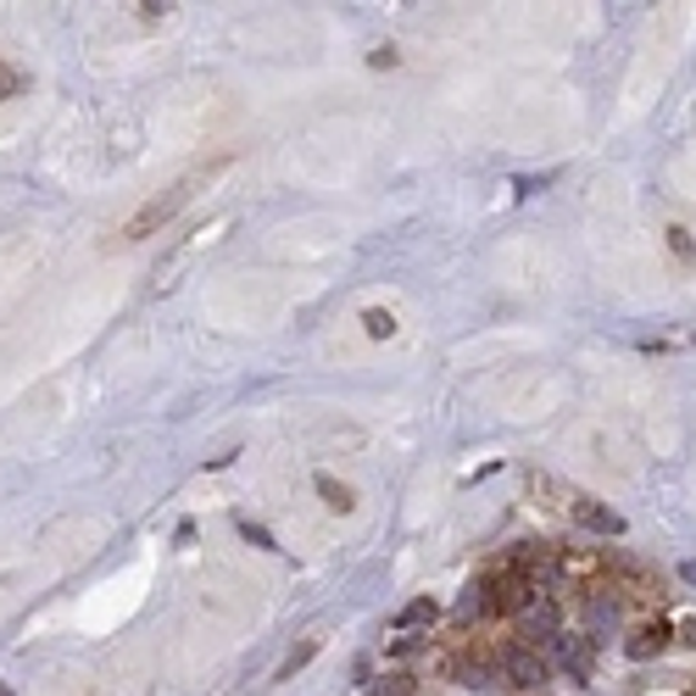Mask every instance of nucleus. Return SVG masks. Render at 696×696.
<instances>
[{"label":"nucleus","mask_w":696,"mask_h":696,"mask_svg":"<svg viewBox=\"0 0 696 696\" xmlns=\"http://www.w3.org/2000/svg\"><path fill=\"white\" fill-rule=\"evenodd\" d=\"M0 696H12V685H0Z\"/></svg>","instance_id":"6ab92c4d"},{"label":"nucleus","mask_w":696,"mask_h":696,"mask_svg":"<svg viewBox=\"0 0 696 696\" xmlns=\"http://www.w3.org/2000/svg\"><path fill=\"white\" fill-rule=\"evenodd\" d=\"M552 646H557V663H563V674L585 685V679H591V668H596V646H591V635H574V629H563Z\"/></svg>","instance_id":"f03ea898"},{"label":"nucleus","mask_w":696,"mask_h":696,"mask_svg":"<svg viewBox=\"0 0 696 696\" xmlns=\"http://www.w3.org/2000/svg\"><path fill=\"white\" fill-rule=\"evenodd\" d=\"M363 329H369V334H374V340H391V334H396V317H391V312H380V306H374V312H363Z\"/></svg>","instance_id":"ddd939ff"},{"label":"nucleus","mask_w":696,"mask_h":696,"mask_svg":"<svg viewBox=\"0 0 696 696\" xmlns=\"http://www.w3.org/2000/svg\"><path fill=\"white\" fill-rule=\"evenodd\" d=\"M663 646H668V624H640V629H635V635L624 640V652H629L635 663H646V657H657Z\"/></svg>","instance_id":"0eeeda50"},{"label":"nucleus","mask_w":696,"mask_h":696,"mask_svg":"<svg viewBox=\"0 0 696 696\" xmlns=\"http://www.w3.org/2000/svg\"><path fill=\"white\" fill-rule=\"evenodd\" d=\"M668 245H674L679 256H690V240H685V229H668Z\"/></svg>","instance_id":"f3484780"},{"label":"nucleus","mask_w":696,"mask_h":696,"mask_svg":"<svg viewBox=\"0 0 696 696\" xmlns=\"http://www.w3.org/2000/svg\"><path fill=\"white\" fill-rule=\"evenodd\" d=\"M23 84H29V79H23L18 68H7V62H0V101H12V95H23Z\"/></svg>","instance_id":"4468645a"},{"label":"nucleus","mask_w":696,"mask_h":696,"mask_svg":"<svg viewBox=\"0 0 696 696\" xmlns=\"http://www.w3.org/2000/svg\"><path fill=\"white\" fill-rule=\"evenodd\" d=\"M457 685H468V690H491V685H502V663H491V657H457Z\"/></svg>","instance_id":"39448f33"},{"label":"nucleus","mask_w":696,"mask_h":696,"mask_svg":"<svg viewBox=\"0 0 696 696\" xmlns=\"http://www.w3.org/2000/svg\"><path fill=\"white\" fill-rule=\"evenodd\" d=\"M502 679H513L518 690H541L546 685V663L535 646H507L502 652Z\"/></svg>","instance_id":"f257e3e1"},{"label":"nucleus","mask_w":696,"mask_h":696,"mask_svg":"<svg viewBox=\"0 0 696 696\" xmlns=\"http://www.w3.org/2000/svg\"><path fill=\"white\" fill-rule=\"evenodd\" d=\"M679 640H685V646H696V618H685V624H679Z\"/></svg>","instance_id":"a211bd4d"},{"label":"nucleus","mask_w":696,"mask_h":696,"mask_svg":"<svg viewBox=\"0 0 696 696\" xmlns=\"http://www.w3.org/2000/svg\"><path fill=\"white\" fill-rule=\"evenodd\" d=\"M312 652H317V640H306V646H295V652L284 657V668H279V679H290V674H295V668H301V663H306Z\"/></svg>","instance_id":"dca6fc26"},{"label":"nucleus","mask_w":696,"mask_h":696,"mask_svg":"<svg viewBox=\"0 0 696 696\" xmlns=\"http://www.w3.org/2000/svg\"><path fill=\"white\" fill-rule=\"evenodd\" d=\"M485 613H496V591H491V579H474L457 602V618L468 624V618H485Z\"/></svg>","instance_id":"6e6552de"},{"label":"nucleus","mask_w":696,"mask_h":696,"mask_svg":"<svg viewBox=\"0 0 696 696\" xmlns=\"http://www.w3.org/2000/svg\"><path fill=\"white\" fill-rule=\"evenodd\" d=\"M585 624H591V635H613L618 629V596H591L585 602Z\"/></svg>","instance_id":"1a4fd4ad"},{"label":"nucleus","mask_w":696,"mask_h":696,"mask_svg":"<svg viewBox=\"0 0 696 696\" xmlns=\"http://www.w3.org/2000/svg\"><path fill=\"white\" fill-rule=\"evenodd\" d=\"M413 690H418V679H413V674H391V679L369 685V696H413Z\"/></svg>","instance_id":"f8f14e48"},{"label":"nucleus","mask_w":696,"mask_h":696,"mask_svg":"<svg viewBox=\"0 0 696 696\" xmlns=\"http://www.w3.org/2000/svg\"><path fill=\"white\" fill-rule=\"evenodd\" d=\"M240 535H245L251 546H262V552H279V546H273V535H268L262 524H251V518H240Z\"/></svg>","instance_id":"2eb2a0df"},{"label":"nucleus","mask_w":696,"mask_h":696,"mask_svg":"<svg viewBox=\"0 0 696 696\" xmlns=\"http://www.w3.org/2000/svg\"><path fill=\"white\" fill-rule=\"evenodd\" d=\"M184 201H190V190H184V184H179V190H173L168 201H151L145 212H134V218L123 223V240H145V234H151L157 223H168V218H173V212H179Z\"/></svg>","instance_id":"7ed1b4c3"},{"label":"nucleus","mask_w":696,"mask_h":696,"mask_svg":"<svg viewBox=\"0 0 696 696\" xmlns=\"http://www.w3.org/2000/svg\"><path fill=\"white\" fill-rule=\"evenodd\" d=\"M435 613H441V607H435L430 596H413V602L396 613V624H402V629H407V624H435Z\"/></svg>","instance_id":"9b49d317"},{"label":"nucleus","mask_w":696,"mask_h":696,"mask_svg":"<svg viewBox=\"0 0 696 696\" xmlns=\"http://www.w3.org/2000/svg\"><path fill=\"white\" fill-rule=\"evenodd\" d=\"M574 518L585 529H596V535H624V518L613 507H602V502H574Z\"/></svg>","instance_id":"423d86ee"},{"label":"nucleus","mask_w":696,"mask_h":696,"mask_svg":"<svg viewBox=\"0 0 696 696\" xmlns=\"http://www.w3.org/2000/svg\"><path fill=\"white\" fill-rule=\"evenodd\" d=\"M518 629H524L529 640H557V635H563V624H557L552 602H529V607L518 613Z\"/></svg>","instance_id":"20e7f679"},{"label":"nucleus","mask_w":696,"mask_h":696,"mask_svg":"<svg viewBox=\"0 0 696 696\" xmlns=\"http://www.w3.org/2000/svg\"><path fill=\"white\" fill-rule=\"evenodd\" d=\"M312 485H317V496H323V502H329L334 513H352V491H345L340 480H329V474H317Z\"/></svg>","instance_id":"9d476101"}]
</instances>
